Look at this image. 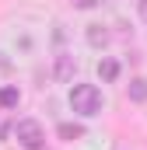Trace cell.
<instances>
[{"instance_id": "obj_9", "label": "cell", "mask_w": 147, "mask_h": 150, "mask_svg": "<svg viewBox=\"0 0 147 150\" xmlns=\"http://www.w3.org/2000/svg\"><path fill=\"white\" fill-rule=\"evenodd\" d=\"M102 0H74V7H81V11H91V7H98Z\"/></svg>"}, {"instance_id": "obj_8", "label": "cell", "mask_w": 147, "mask_h": 150, "mask_svg": "<svg viewBox=\"0 0 147 150\" xmlns=\"http://www.w3.org/2000/svg\"><path fill=\"white\" fill-rule=\"evenodd\" d=\"M18 101H21L18 87H4V91H0V105H4V108H18Z\"/></svg>"}, {"instance_id": "obj_5", "label": "cell", "mask_w": 147, "mask_h": 150, "mask_svg": "<svg viewBox=\"0 0 147 150\" xmlns=\"http://www.w3.org/2000/svg\"><path fill=\"white\" fill-rule=\"evenodd\" d=\"M98 77H102L105 84H112V80L119 77V63H116V59H102V63H98Z\"/></svg>"}, {"instance_id": "obj_1", "label": "cell", "mask_w": 147, "mask_h": 150, "mask_svg": "<svg viewBox=\"0 0 147 150\" xmlns=\"http://www.w3.org/2000/svg\"><path fill=\"white\" fill-rule=\"evenodd\" d=\"M70 108L77 115H98L102 112V91L95 84H74L70 87Z\"/></svg>"}, {"instance_id": "obj_2", "label": "cell", "mask_w": 147, "mask_h": 150, "mask_svg": "<svg viewBox=\"0 0 147 150\" xmlns=\"http://www.w3.org/2000/svg\"><path fill=\"white\" fill-rule=\"evenodd\" d=\"M14 136H18V143H21L25 150H39V147H42V140H46V133H42V126H39L35 119H18Z\"/></svg>"}, {"instance_id": "obj_3", "label": "cell", "mask_w": 147, "mask_h": 150, "mask_svg": "<svg viewBox=\"0 0 147 150\" xmlns=\"http://www.w3.org/2000/svg\"><path fill=\"white\" fill-rule=\"evenodd\" d=\"M74 70H77L74 56H70V52H60V56H56V67H53V74H56V80L70 84V80H74Z\"/></svg>"}, {"instance_id": "obj_11", "label": "cell", "mask_w": 147, "mask_h": 150, "mask_svg": "<svg viewBox=\"0 0 147 150\" xmlns=\"http://www.w3.org/2000/svg\"><path fill=\"white\" fill-rule=\"evenodd\" d=\"M4 133H7V122H4V119H0V136H4Z\"/></svg>"}, {"instance_id": "obj_6", "label": "cell", "mask_w": 147, "mask_h": 150, "mask_svg": "<svg viewBox=\"0 0 147 150\" xmlns=\"http://www.w3.org/2000/svg\"><path fill=\"white\" fill-rule=\"evenodd\" d=\"M56 133H60L63 140H81V136H84V126H81V122H60Z\"/></svg>"}, {"instance_id": "obj_10", "label": "cell", "mask_w": 147, "mask_h": 150, "mask_svg": "<svg viewBox=\"0 0 147 150\" xmlns=\"http://www.w3.org/2000/svg\"><path fill=\"white\" fill-rule=\"evenodd\" d=\"M137 11H140V18L147 21V0H140V4H137Z\"/></svg>"}, {"instance_id": "obj_7", "label": "cell", "mask_w": 147, "mask_h": 150, "mask_svg": "<svg viewBox=\"0 0 147 150\" xmlns=\"http://www.w3.org/2000/svg\"><path fill=\"white\" fill-rule=\"evenodd\" d=\"M130 101H147V80L144 77L130 80Z\"/></svg>"}, {"instance_id": "obj_4", "label": "cell", "mask_w": 147, "mask_h": 150, "mask_svg": "<svg viewBox=\"0 0 147 150\" xmlns=\"http://www.w3.org/2000/svg\"><path fill=\"white\" fill-rule=\"evenodd\" d=\"M88 45L105 49V45H109V32H105L102 25H88Z\"/></svg>"}]
</instances>
